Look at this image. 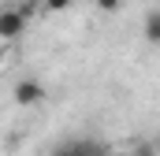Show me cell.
<instances>
[{
	"label": "cell",
	"instance_id": "obj_1",
	"mask_svg": "<svg viewBox=\"0 0 160 156\" xmlns=\"http://www.w3.org/2000/svg\"><path fill=\"white\" fill-rule=\"evenodd\" d=\"M11 97H15L19 108H38L41 100H45V82L41 78H19L15 89H11Z\"/></svg>",
	"mask_w": 160,
	"mask_h": 156
},
{
	"label": "cell",
	"instance_id": "obj_2",
	"mask_svg": "<svg viewBox=\"0 0 160 156\" xmlns=\"http://www.w3.org/2000/svg\"><path fill=\"white\" fill-rule=\"evenodd\" d=\"M22 30H26V19L19 15V7H8V11H0V41H15Z\"/></svg>",
	"mask_w": 160,
	"mask_h": 156
},
{
	"label": "cell",
	"instance_id": "obj_3",
	"mask_svg": "<svg viewBox=\"0 0 160 156\" xmlns=\"http://www.w3.org/2000/svg\"><path fill=\"white\" fill-rule=\"evenodd\" d=\"M112 149L101 141V138H82V141H75V156H108Z\"/></svg>",
	"mask_w": 160,
	"mask_h": 156
},
{
	"label": "cell",
	"instance_id": "obj_4",
	"mask_svg": "<svg viewBox=\"0 0 160 156\" xmlns=\"http://www.w3.org/2000/svg\"><path fill=\"white\" fill-rule=\"evenodd\" d=\"M142 34H145V41H149V45H160V7L145 15V22H142Z\"/></svg>",
	"mask_w": 160,
	"mask_h": 156
},
{
	"label": "cell",
	"instance_id": "obj_5",
	"mask_svg": "<svg viewBox=\"0 0 160 156\" xmlns=\"http://www.w3.org/2000/svg\"><path fill=\"white\" fill-rule=\"evenodd\" d=\"M71 7V0H45V11L48 15H56V11H67Z\"/></svg>",
	"mask_w": 160,
	"mask_h": 156
},
{
	"label": "cell",
	"instance_id": "obj_6",
	"mask_svg": "<svg viewBox=\"0 0 160 156\" xmlns=\"http://www.w3.org/2000/svg\"><path fill=\"white\" fill-rule=\"evenodd\" d=\"M97 7H101L104 15H112V11H119V7H123V0H97Z\"/></svg>",
	"mask_w": 160,
	"mask_h": 156
},
{
	"label": "cell",
	"instance_id": "obj_7",
	"mask_svg": "<svg viewBox=\"0 0 160 156\" xmlns=\"http://www.w3.org/2000/svg\"><path fill=\"white\" fill-rule=\"evenodd\" d=\"M130 156H157V149H153V145H138Z\"/></svg>",
	"mask_w": 160,
	"mask_h": 156
},
{
	"label": "cell",
	"instance_id": "obj_8",
	"mask_svg": "<svg viewBox=\"0 0 160 156\" xmlns=\"http://www.w3.org/2000/svg\"><path fill=\"white\" fill-rule=\"evenodd\" d=\"M52 156H75V145H60V149H56Z\"/></svg>",
	"mask_w": 160,
	"mask_h": 156
},
{
	"label": "cell",
	"instance_id": "obj_9",
	"mask_svg": "<svg viewBox=\"0 0 160 156\" xmlns=\"http://www.w3.org/2000/svg\"><path fill=\"white\" fill-rule=\"evenodd\" d=\"M108 156H130V153H108Z\"/></svg>",
	"mask_w": 160,
	"mask_h": 156
},
{
	"label": "cell",
	"instance_id": "obj_10",
	"mask_svg": "<svg viewBox=\"0 0 160 156\" xmlns=\"http://www.w3.org/2000/svg\"><path fill=\"white\" fill-rule=\"evenodd\" d=\"M157 149H160V138H157Z\"/></svg>",
	"mask_w": 160,
	"mask_h": 156
}]
</instances>
